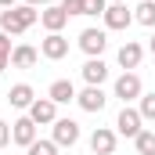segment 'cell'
Segmentation results:
<instances>
[{"instance_id": "17", "label": "cell", "mask_w": 155, "mask_h": 155, "mask_svg": "<svg viewBox=\"0 0 155 155\" xmlns=\"http://www.w3.org/2000/svg\"><path fill=\"white\" fill-rule=\"evenodd\" d=\"M7 101H11V108H29V105L36 101V94H33L29 83H15V87L7 90Z\"/></svg>"}, {"instance_id": "6", "label": "cell", "mask_w": 155, "mask_h": 155, "mask_svg": "<svg viewBox=\"0 0 155 155\" xmlns=\"http://www.w3.org/2000/svg\"><path fill=\"white\" fill-rule=\"evenodd\" d=\"M76 141H79V123L76 119H54V144L58 148H65V144L72 148Z\"/></svg>"}, {"instance_id": "5", "label": "cell", "mask_w": 155, "mask_h": 155, "mask_svg": "<svg viewBox=\"0 0 155 155\" xmlns=\"http://www.w3.org/2000/svg\"><path fill=\"white\" fill-rule=\"evenodd\" d=\"M29 119H33L36 126H47V123L58 119V105H54L51 97H36V101L29 105Z\"/></svg>"}, {"instance_id": "16", "label": "cell", "mask_w": 155, "mask_h": 155, "mask_svg": "<svg viewBox=\"0 0 155 155\" xmlns=\"http://www.w3.org/2000/svg\"><path fill=\"white\" fill-rule=\"evenodd\" d=\"M36 61H40V51L29 47V43H18V47L11 51V69H33Z\"/></svg>"}, {"instance_id": "27", "label": "cell", "mask_w": 155, "mask_h": 155, "mask_svg": "<svg viewBox=\"0 0 155 155\" xmlns=\"http://www.w3.org/2000/svg\"><path fill=\"white\" fill-rule=\"evenodd\" d=\"M0 7H15V0H0Z\"/></svg>"}, {"instance_id": "28", "label": "cell", "mask_w": 155, "mask_h": 155, "mask_svg": "<svg viewBox=\"0 0 155 155\" xmlns=\"http://www.w3.org/2000/svg\"><path fill=\"white\" fill-rule=\"evenodd\" d=\"M148 51H152V58H155V36H152V43H148Z\"/></svg>"}, {"instance_id": "21", "label": "cell", "mask_w": 155, "mask_h": 155, "mask_svg": "<svg viewBox=\"0 0 155 155\" xmlns=\"http://www.w3.org/2000/svg\"><path fill=\"white\" fill-rule=\"evenodd\" d=\"M25 152H29V155H58V144H54V141H40V137H36Z\"/></svg>"}, {"instance_id": "23", "label": "cell", "mask_w": 155, "mask_h": 155, "mask_svg": "<svg viewBox=\"0 0 155 155\" xmlns=\"http://www.w3.org/2000/svg\"><path fill=\"white\" fill-rule=\"evenodd\" d=\"M108 0H83V15H105Z\"/></svg>"}, {"instance_id": "11", "label": "cell", "mask_w": 155, "mask_h": 155, "mask_svg": "<svg viewBox=\"0 0 155 155\" xmlns=\"http://www.w3.org/2000/svg\"><path fill=\"white\" fill-rule=\"evenodd\" d=\"M90 152H94V155H112V152H116V130L97 126V130L90 134Z\"/></svg>"}, {"instance_id": "3", "label": "cell", "mask_w": 155, "mask_h": 155, "mask_svg": "<svg viewBox=\"0 0 155 155\" xmlns=\"http://www.w3.org/2000/svg\"><path fill=\"white\" fill-rule=\"evenodd\" d=\"M116 97L123 105L141 101V76H137V72H123V76L116 79Z\"/></svg>"}, {"instance_id": "24", "label": "cell", "mask_w": 155, "mask_h": 155, "mask_svg": "<svg viewBox=\"0 0 155 155\" xmlns=\"http://www.w3.org/2000/svg\"><path fill=\"white\" fill-rule=\"evenodd\" d=\"M61 7H65L69 18H72V15H83V0H61Z\"/></svg>"}, {"instance_id": "22", "label": "cell", "mask_w": 155, "mask_h": 155, "mask_svg": "<svg viewBox=\"0 0 155 155\" xmlns=\"http://www.w3.org/2000/svg\"><path fill=\"white\" fill-rule=\"evenodd\" d=\"M11 51H15V47H11L7 33H0V72H4L7 65H11Z\"/></svg>"}, {"instance_id": "14", "label": "cell", "mask_w": 155, "mask_h": 155, "mask_svg": "<svg viewBox=\"0 0 155 155\" xmlns=\"http://www.w3.org/2000/svg\"><path fill=\"white\" fill-rule=\"evenodd\" d=\"M47 97L54 105H69V101H76V83L72 79H54L51 90H47Z\"/></svg>"}, {"instance_id": "18", "label": "cell", "mask_w": 155, "mask_h": 155, "mask_svg": "<svg viewBox=\"0 0 155 155\" xmlns=\"http://www.w3.org/2000/svg\"><path fill=\"white\" fill-rule=\"evenodd\" d=\"M134 22H141V25H155V0H141L137 4V11H134Z\"/></svg>"}, {"instance_id": "25", "label": "cell", "mask_w": 155, "mask_h": 155, "mask_svg": "<svg viewBox=\"0 0 155 155\" xmlns=\"http://www.w3.org/2000/svg\"><path fill=\"white\" fill-rule=\"evenodd\" d=\"M7 141H11V123L0 119V148H7Z\"/></svg>"}, {"instance_id": "13", "label": "cell", "mask_w": 155, "mask_h": 155, "mask_svg": "<svg viewBox=\"0 0 155 155\" xmlns=\"http://www.w3.org/2000/svg\"><path fill=\"white\" fill-rule=\"evenodd\" d=\"M83 79H87V87H101L105 79H108V65L101 61V58H87V65L79 69Z\"/></svg>"}, {"instance_id": "12", "label": "cell", "mask_w": 155, "mask_h": 155, "mask_svg": "<svg viewBox=\"0 0 155 155\" xmlns=\"http://www.w3.org/2000/svg\"><path fill=\"white\" fill-rule=\"evenodd\" d=\"M76 101H79V108H83V112H101L108 97H105V90H101V87H87V90H79V94H76Z\"/></svg>"}, {"instance_id": "19", "label": "cell", "mask_w": 155, "mask_h": 155, "mask_svg": "<svg viewBox=\"0 0 155 155\" xmlns=\"http://www.w3.org/2000/svg\"><path fill=\"white\" fill-rule=\"evenodd\" d=\"M134 144H137L141 155H155V130H141V134L134 137Z\"/></svg>"}, {"instance_id": "8", "label": "cell", "mask_w": 155, "mask_h": 155, "mask_svg": "<svg viewBox=\"0 0 155 155\" xmlns=\"http://www.w3.org/2000/svg\"><path fill=\"white\" fill-rule=\"evenodd\" d=\"M40 22H43V29H47V33H61V29H65V22H69V15H65V7H61V4H47V7L40 11Z\"/></svg>"}, {"instance_id": "1", "label": "cell", "mask_w": 155, "mask_h": 155, "mask_svg": "<svg viewBox=\"0 0 155 155\" xmlns=\"http://www.w3.org/2000/svg\"><path fill=\"white\" fill-rule=\"evenodd\" d=\"M36 18H40V11L29 7V4H22V7H4V11H0V33L22 36L29 25H36Z\"/></svg>"}, {"instance_id": "2", "label": "cell", "mask_w": 155, "mask_h": 155, "mask_svg": "<svg viewBox=\"0 0 155 155\" xmlns=\"http://www.w3.org/2000/svg\"><path fill=\"white\" fill-rule=\"evenodd\" d=\"M105 47H108L105 29H83V33H79V51H83L87 58H101Z\"/></svg>"}, {"instance_id": "10", "label": "cell", "mask_w": 155, "mask_h": 155, "mask_svg": "<svg viewBox=\"0 0 155 155\" xmlns=\"http://www.w3.org/2000/svg\"><path fill=\"white\" fill-rule=\"evenodd\" d=\"M40 54L51 58V61H61V58L69 54V40L61 36V33H47V40L40 43Z\"/></svg>"}, {"instance_id": "15", "label": "cell", "mask_w": 155, "mask_h": 155, "mask_svg": "<svg viewBox=\"0 0 155 155\" xmlns=\"http://www.w3.org/2000/svg\"><path fill=\"white\" fill-rule=\"evenodd\" d=\"M116 58H119V65L130 72V69H137V65H141V58H144V47H141V43H134V40H126V43L119 47V54H116Z\"/></svg>"}, {"instance_id": "7", "label": "cell", "mask_w": 155, "mask_h": 155, "mask_svg": "<svg viewBox=\"0 0 155 155\" xmlns=\"http://www.w3.org/2000/svg\"><path fill=\"white\" fill-rule=\"evenodd\" d=\"M101 18H105V29H126V25L134 22V11H130L126 4H108Z\"/></svg>"}, {"instance_id": "9", "label": "cell", "mask_w": 155, "mask_h": 155, "mask_svg": "<svg viewBox=\"0 0 155 155\" xmlns=\"http://www.w3.org/2000/svg\"><path fill=\"white\" fill-rule=\"evenodd\" d=\"M11 141H15V144H22V148H29V144L36 141V123H33L29 116L15 119V123H11Z\"/></svg>"}, {"instance_id": "20", "label": "cell", "mask_w": 155, "mask_h": 155, "mask_svg": "<svg viewBox=\"0 0 155 155\" xmlns=\"http://www.w3.org/2000/svg\"><path fill=\"white\" fill-rule=\"evenodd\" d=\"M137 112H141V119H144V123H155V90H152V94H141Z\"/></svg>"}, {"instance_id": "26", "label": "cell", "mask_w": 155, "mask_h": 155, "mask_svg": "<svg viewBox=\"0 0 155 155\" xmlns=\"http://www.w3.org/2000/svg\"><path fill=\"white\" fill-rule=\"evenodd\" d=\"M25 4H29V7H36V4H43V7H47V4H61V0H25Z\"/></svg>"}, {"instance_id": "29", "label": "cell", "mask_w": 155, "mask_h": 155, "mask_svg": "<svg viewBox=\"0 0 155 155\" xmlns=\"http://www.w3.org/2000/svg\"><path fill=\"white\" fill-rule=\"evenodd\" d=\"M108 4H123V0H108Z\"/></svg>"}, {"instance_id": "4", "label": "cell", "mask_w": 155, "mask_h": 155, "mask_svg": "<svg viewBox=\"0 0 155 155\" xmlns=\"http://www.w3.org/2000/svg\"><path fill=\"white\" fill-rule=\"evenodd\" d=\"M116 130L123 134V137H137V134L144 130L141 112H137V108H130V105H123V112H119V119H116Z\"/></svg>"}]
</instances>
